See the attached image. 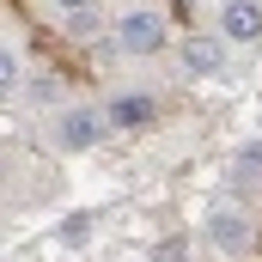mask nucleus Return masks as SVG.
<instances>
[{
	"instance_id": "f257e3e1",
	"label": "nucleus",
	"mask_w": 262,
	"mask_h": 262,
	"mask_svg": "<svg viewBox=\"0 0 262 262\" xmlns=\"http://www.w3.org/2000/svg\"><path fill=\"white\" fill-rule=\"evenodd\" d=\"M116 49L122 55H159L165 49V12H122L116 18Z\"/></svg>"
},
{
	"instance_id": "f03ea898",
	"label": "nucleus",
	"mask_w": 262,
	"mask_h": 262,
	"mask_svg": "<svg viewBox=\"0 0 262 262\" xmlns=\"http://www.w3.org/2000/svg\"><path fill=\"white\" fill-rule=\"evenodd\" d=\"M207 244L226 250V256H250L256 232H250V220H244L238 207H213V213H207Z\"/></svg>"
},
{
	"instance_id": "7ed1b4c3",
	"label": "nucleus",
	"mask_w": 262,
	"mask_h": 262,
	"mask_svg": "<svg viewBox=\"0 0 262 262\" xmlns=\"http://www.w3.org/2000/svg\"><path fill=\"white\" fill-rule=\"evenodd\" d=\"M104 122L110 116H98V110H67L61 122H55V146L61 152H92L104 140Z\"/></svg>"
},
{
	"instance_id": "20e7f679",
	"label": "nucleus",
	"mask_w": 262,
	"mask_h": 262,
	"mask_svg": "<svg viewBox=\"0 0 262 262\" xmlns=\"http://www.w3.org/2000/svg\"><path fill=\"white\" fill-rule=\"evenodd\" d=\"M104 116H110V128H122V134H134V128H152V122H159V104H152L146 92H116Z\"/></svg>"
},
{
	"instance_id": "39448f33",
	"label": "nucleus",
	"mask_w": 262,
	"mask_h": 262,
	"mask_svg": "<svg viewBox=\"0 0 262 262\" xmlns=\"http://www.w3.org/2000/svg\"><path fill=\"white\" fill-rule=\"evenodd\" d=\"M220 37H226V43H256L262 37V0H226Z\"/></svg>"
},
{
	"instance_id": "423d86ee",
	"label": "nucleus",
	"mask_w": 262,
	"mask_h": 262,
	"mask_svg": "<svg viewBox=\"0 0 262 262\" xmlns=\"http://www.w3.org/2000/svg\"><path fill=\"white\" fill-rule=\"evenodd\" d=\"M183 67H189L195 79H213V73L226 67V43H220V37H207V31L183 37Z\"/></svg>"
},
{
	"instance_id": "0eeeda50",
	"label": "nucleus",
	"mask_w": 262,
	"mask_h": 262,
	"mask_svg": "<svg viewBox=\"0 0 262 262\" xmlns=\"http://www.w3.org/2000/svg\"><path fill=\"white\" fill-rule=\"evenodd\" d=\"M232 177H238V183H262V140H244V146L232 152Z\"/></svg>"
},
{
	"instance_id": "6e6552de",
	"label": "nucleus",
	"mask_w": 262,
	"mask_h": 262,
	"mask_svg": "<svg viewBox=\"0 0 262 262\" xmlns=\"http://www.w3.org/2000/svg\"><path fill=\"white\" fill-rule=\"evenodd\" d=\"M85 238H92V213H85V207H73V213H67L61 226H55V244H67V250H79Z\"/></svg>"
},
{
	"instance_id": "1a4fd4ad",
	"label": "nucleus",
	"mask_w": 262,
	"mask_h": 262,
	"mask_svg": "<svg viewBox=\"0 0 262 262\" xmlns=\"http://www.w3.org/2000/svg\"><path fill=\"white\" fill-rule=\"evenodd\" d=\"M18 79H25V73H18V55H12V49H0V85H6V92H18Z\"/></svg>"
},
{
	"instance_id": "9d476101",
	"label": "nucleus",
	"mask_w": 262,
	"mask_h": 262,
	"mask_svg": "<svg viewBox=\"0 0 262 262\" xmlns=\"http://www.w3.org/2000/svg\"><path fill=\"white\" fill-rule=\"evenodd\" d=\"M73 37H98V12H73Z\"/></svg>"
},
{
	"instance_id": "9b49d317",
	"label": "nucleus",
	"mask_w": 262,
	"mask_h": 262,
	"mask_svg": "<svg viewBox=\"0 0 262 262\" xmlns=\"http://www.w3.org/2000/svg\"><path fill=\"white\" fill-rule=\"evenodd\" d=\"M152 262H183V238H171V244H159V250H152Z\"/></svg>"
},
{
	"instance_id": "f8f14e48",
	"label": "nucleus",
	"mask_w": 262,
	"mask_h": 262,
	"mask_svg": "<svg viewBox=\"0 0 262 262\" xmlns=\"http://www.w3.org/2000/svg\"><path fill=\"white\" fill-rule=\"evenodd\" d=\"M55 6H61L67 18H73V12H92V0H55Z\"/></svg>"
}]
</instances>
